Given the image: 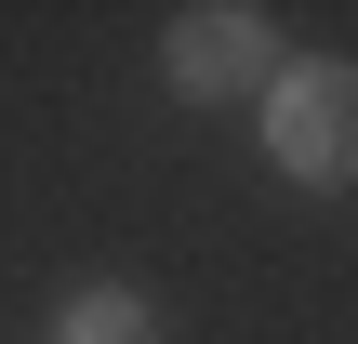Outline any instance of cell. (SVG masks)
Instances as JSON below:
<instances>
[{
    "label": "cell",
    "instance_id": "3957f363",
    "mask_svg": "<svg viewBox=\"0 0 358 344\" xmlns=\"http://www.w3.org/2000/svg\"><path fill=\"white\" fill-rule=\"evenodd\" d=\"M159 318H146V292H120V278H93V292H66V318H53V344H146Z\"/></svg>",
    "mask_w": 358,
    "mask_h": 344
},
{
    "label": "cell",
    "instance_id": "7a4b0ae2",
    "mask_svg": "<svg viewBox=\"0 0 358 344\" xmlns=\"http://www.w3.org/2000/svg\"><path fill=\"white\" fill-rule=\"evenodd\" d=\"M159 66H173L186 106H226V93H266V80H279V27H266L252 0H199V13H173Z\"/></svg>",
    "mask_w": 358,
    "mask_h": 344
},
{
    "label": "cell",
    "instance_id": "6da1fadb",
    "mask_svg": "<svg viewBox=\"0 0 358 344\" xmlns=\"http://www.w3.org/2000/svg\"><path fill=\"white\" fill-rule=\"evenodd\" d=\"M266 159L292 186H358V66H279L266 80Z\"/></svg>",
    "mask_w": 358,
    "mask_h": 344
}]
</instances>
